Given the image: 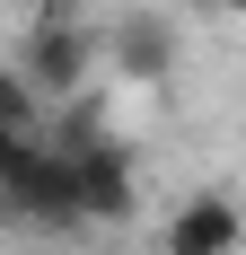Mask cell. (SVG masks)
Listing matches in <instances>:
<instances>
[{"label":"cell","instance_id":"7a4b0ae2","mask_svg":"<svg viewBox=\"0 0 246 255\" xmlns=\"http://www.w3.org/2000/svg\"><path fill=\"white\" fill-rule=\"evenodd\" d=\"M0 211H18V220H35V229H71L79 220V194H71V158H53L44 141L0 176Z\"/></svg>","mask_w":246,"mask_h":255},{"label":"cell","instance_id":"3957f363","mask_svg":"<svg viewBox=\"0 0 246 255\" xmlns=\"http://www.w3.org/2000/svg\"><path fill=\"white\" fill-rule=\"evenodd\" d=\"M71 194H79V220H132V150L115 132L71 158Z\"/></svg>","mask_w":246,"mask_h":255},{"label":"cell","instance_id":"277c9868","mask_svg":"<svg viewBox=\"0 0 246 255\" xmlns=\"http://www.w3.org/2000/svg\"><path fill=\"white\" fill-rule=\"evenodd\" d=\"M167 255H238V203H229V194H194V203H176Z\"/></svg>","mask_w":246,"mask_h":255},{"label":"cell","instance_id":"52a82bcc","mask_svg":"<svg viewBox=\"0 0 246 255\" xmlns=\"http://www.w3.org/2000/svg\"><path fill=\"white\" fill-rule=\"evenodd\" d=\"M35 141H44V132H0V176H9V167H18V158L35 150Z\"/></svg>","mask_w":246,"mask_h":255},{"label":"cell","instance_id":"8992f818","mask_svg":"<svg viewBox=\"0 0 246 255\" xmlns=\"http://www.w3.org/2000/svg\"><path fill=\"white\" fill-rule=\"evenodd\" d=\"M123 62H132V71H141V79H158V71H167V44H158V26H123Z\"/></svg>","mask_w":246,"mask_h":255},{"label":"cell","instance_id":"5b68a950","mask_svg":"<svg viewBox=\"0 0 246 255\" xmlns=\"http://www.w3.org/2000/svg\"><path fill=\"white\" fill-rule=\"evenodd\" d=\"M0 132H44V106L26 97V79L0 62Z\"/></svg>","mask_w":246,"mask_h":255},{"label":"cell","instance_id":"6da1fadb","mask_svg":"<svg viewBox=\"0 0 246 255\" xmlns=\"http://www.w3.org/2000/svg\"><path fill=\"white\" fill-rule=\"evenodd\" d=\"M88 62H97V35H88L79 18H62V9H44V18L26 26V44H18L9 71L26 79L35 106H71L79 88H88Z\"/></svg>","mask_w":246,"mask_h":255}]
</instances>
